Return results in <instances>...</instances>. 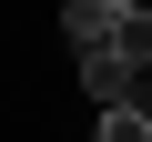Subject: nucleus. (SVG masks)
<instances>
[{
	"instance_id": "f257e3e1",
	"label": "nucleus",
	"mask_w": 152,
	"mask_h": 142,
	"mask_svg": "<svg viewBox=\"0 0 152 142\" xmlns=\"http://www.w3.org/2000/svg\"><path fill=\"white\" fill-rule=\"evenodd\" d=\"M81 91H91V112H112V102L152 112V71H142V61H122V51H91V61H81Z\"/></svg>"
},
{
	"instance_id": "f03ea898",
	"label": "nucleus",
	"mask_w": 152,
	"mask_h": 142,
	"mask_svg": "<svg viewBox=\"0 0 152 142\" xmlns=\"http://www.w3.org/2000/svg\"><path fill=\"white\" fill-rule=\"evenodd\" d=\"M112 31H122V10H112V0H71V10H61V41L81 51V61H91V51H112Z\"/></svg>"
},
{
	"instance_id": "7ed1b4c3",
	"label": "nucleus",
	"mask_w": 152,
	"mask_h": 142,
	"mask_svg": "<svg viewBox=\"0 0 152 142\" xmlns=\"http://www.w3.org/2000/svg\"><path fill=\"white\" fill-rule=\"evenodd\" d=\"M91 142H152V112H132V102H112V112L91 122Z\"/></svg>"
},
{
	"instance_id": "20e7f679",
	"label": "nucleus",
	"mask_w": 152,
	"mask_h": 142,
	"mask_svg": "<svg viewBox=\"0 0 152 142\" xmlns=\"http://www.w3.org/2000/svg\"><path fill=\"white\" fill-rule=\"evenodd\" d=\"M112 51H122V61H142V71H152V10H122V31H112Z\"/></svg>"
},
{
	"instance_id": "39448f33",
	"label": "nucleus",
	"mask_w": 152,
	"mask_h": 142,
	"mask_svg": "<svg viewBox=\"0 0 152 142\" xmlns=\"http://www.w3.org/2000/svg\"><path fill=\"white\" fill-rule=\"evenodd\" d=\"M112 10H152V0H112Z\"/></svg>"
}]
</instances>
